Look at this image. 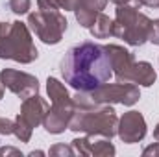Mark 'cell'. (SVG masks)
<instances>
[{"mask_svg": "<svg viewBox=\"0 0 159 157\" xmlns=\"http://www.w3.org/2000/svg\"><path fill=\"white\" fill-rule=\"evenodd\" d=\"M59 70L65 83L80 92L93 91L113 76L111 61L104 44L94 41H83L69 48L59 63Z\"/></svg>", "mask_w": 159, "mask_h": 157, "instance_id": "1", "label": "cell"}, {"mask_svg": "<svg viewBox=\"0 0 159 157\" xmlns=\"http://www.w3.org/2000/svg\"><path fill=\"white\" fill-rule=\"evenodd\" d=\"M119 117L113 105H76L72 118L69 122V129L74 133L98 135L106 139H113L117 135Z\"/></svg>", "mask_w": 159, "mask_h": 157, "instance_id": "2", "label": "cell"}, {"mask_svg": "<svg viewBox=\"0 0 159 157\" xmlns=\"http://www.w3.org/2000/svg\"><path fill=\"white\" fill-rule=\"evenodd\" d=\"M39 57L34 44L30 26L20 20L0 22V59H11L22 65H30Z\"/></svg>", "mask_w": 159, "mask_h": 157, "instance_id": "3", "label": "cell"}, {"mask_svg": "<svg viewBox=\"0 0 159 157\" xmlns=\"http://www.w3.org/2000/svg\"><path fill=\"white\" fill-rule=\"evenodd\" d=\"M28 26L44 44H59L69 22L52 0H37V9L28 13Z\"/></svg>", "mask_w": 159, "mask_h": 157, "instance_id": "4", "label": "cell"}, {"mask_svg": "<svg viewBox=\"0 0 159 157\" xmlns=\"http://www.w3.org/2000/svg\"><path fill=\"white\" fill-rule=\"evenodd\" d=\"M141 98V91L139 85L135 83H102L100 87L87 91V92H80L76 91L74 105H102V104H122V105H133L137 104Z\"/></svg>", "mask_w": 159, "mask_h": 157, "instance_id": "5", "label": "cell"}, {"mask_svg": "<svg viewBox=\"0 0 159 157\" xmlns=\"http://www.w3.org/2000/svg\"><path fill=\"white\" fill-rule=\"evenodd\" d=\"M152 19L133 6H117L113 20V35L129 46H143L148 41Z\"/></svg>", "mask_w": 159, "mask_h": 157, "instance_id": "6", "label": "cell"}, {"mask_svg": "<svg viewBox=\"0 0 159 157\" xmlns=\"http://www.w3.org/2000/svg\"><path fill=\"white\" fill-rule=\"evenodd\" d=\"M0 81L4 83L6 89H9L13 94L19 98H28L32 94L39 92V81L34 74L15 70V69H2L0 70Z\"/></svg>", "mask_w": 159, "mask_h": 157, "instance_id": "7", "label": "cell"}, {"mask_svg": "<svg viewBox=\"0 0 159 157\" xmlns=\"http://www.w3.org/2000/svg\"><path fill=\"white\" fill-rule=\"evenodd\" d=\"M104 48H106L107 57L111 61V70H113V76L117 78V81L131 83L135 63H137L133 59V54L120 44H104Z\"/></svg>", "mask_w": 159, "mask_h": 157, "instance_id": "8", "label": "cell"}, {"mask_svg": "<svg viewBox=\"0 0 159 157\" xmlns=\"http://www.w3.org/2000/svg\"><path fill=\"white\" fill-rule=\"evenodd\" d=\"M117 135L124 144H137L146 137V120L139 111H128L119 118Z\"/></svg>", "mask_w": 159, "mask_h": 157, "instance_id": "9", "label": "cell"}, {"mask_svg": "<svg viewBox=\"0 0 159 157\" xmlns=\"http://www.w3.org/2000/svg\"><path fill=\"white\" fill-rule=\"evenodd\" d=\"M74 100H65V102H52V107L48 109L46 117L43 120V128L50 135H59L65 129H69V122L74 113Z\"/></svg>", "mask_w": 159, "mask_h": 157, "instance_id": "10", "label": "cell"}, {"mask_svg": "<svg viewBox=\"0 0 159 157\" xmlns=\"http://www.w3.org/2000/svg\"><path fill=\"white\" fill-rule=\"evenodd\" d=\"M74 152L83 157H113L117 154L115 146L111 144V139L98 137V135H87L78 137L72 141Z\"/></svg>", "mask_w": 159, "mask_h": 157, "instance_id": "11", "label": "cell"}, {"mask_svg": "<svg viewBox=\"0 0 159 157\" xmlns=\"http://www.w3.org/2000/svg\"><path fill=\"white\" fill-rule=\"evenodd\" d=\"M48 109H50L48 102L43 96H39V92H37V94H32V96H28V98L22 100L20 113L17 115V118L22 120L24 124H28L30 128H37V126L43 124Z\"/></svg>", "mask_w": 159, "mask_h": 157, "instance_id": "12", "label": "cell"}, {"mask_svg": "<svg viewBox=\"0 0 159 157\" xmlns=\"http://www.w3.org/2000/svg\"><path fill=\"white\" fill-rule=\"evenodd\" d=\"M157 79L156 69L148 63V61H137L135 63V70H133V78L131 83L139 85V87H152Z\"/></svg>", "mask_w": 159, "mask_h": 157, "instance_id": "13", "label": "cell"}, {"mask_svg": "<svg viewBox=\"0 0 159 157\" xmlns=\"http://www.w3.org/2000/svg\"><path fill=\"white\" fill-rule=\"evenodd\" d=\"M89 32L94 39H107L109 35H113V19L100 13L94 20V24L89 28Z\"/></svg>", "mask_w": 159, "mask_h": 157, "instance_id": "14", "label": "cell"}, {"mask_svg": "<svg viewBox=\"0 0 159 157\" xmlns=\"http://www.w3.org/2000/svg\"><path fill=\"white\" fill-rule=\"evenodd\" d=\"M46 92L50 102H65V100H72V96L69 94L67 87L59 81L57 78H50L46 79Z\"/></svg>", "mask_w": 159, "mask_h": 157, "instance_id": "15", "label": "cell"}, {"mask_svg": "<svg viewBox=\"0 0 159 157\" xmlns=\"http://www.w3.org/2000/svg\"><path fill=\"white\" fill-rule=\"evenodd\" d=\"M7 7L15 15H26L32 7V0H7Z\"/></svg>", "mask_w": 159, "mask_h": 157, "instance_id": "16", "label": "cell"}, {"mask_svg": "<svg viewBox=\"0 0 159 157\" xmlns=\"http://www.w3.org/2000/svg\"><path fill=\"white\" fill-rule=\"evenodd\" d=\"M76 154L74 152V148H72V144L69 146V144H54L50 150H48V155L52 157H72Z\"/></svg>", "mask_w": 159, "mask_h": 157, "instance_id": "17", "label": "cell"}, {"mask_svg": "<svg viewBox=\"0 0 159 157\" xmlns=\"http://www.w3.org/2000/svg\"><path fill=\"white\" fill-rule=\"evenodd\" d=\"M13 129H15V120L0 117V135H13Z\"/></svg>", "mask_w": 159, "mask_h": 157, "instance_id": "18", "label": "cell"}, {"mask_svg": "<svg viewBox=\"0 0 159 157\" xmlns=\"http://www.w3.org/2000/svg\"><path fill=\"white\" fill-rule=\"evenodd\" d=\"M148 41H150V43H154V44H159V19H156V20H152V22H150Z\"/></svg>", "mask_w": 159, "mask_h": 157, "instance_id": "19", "label": "cell"}, {"mask_svg": "<svg viewBox=\"0 0 159 157\" xmlns=\"http://www.w3.org/2000/svg\"><path fill=\"white\" fill-rule=\"evenodd\" d=\"M52 2H54L59 9H65V11H74L80 0H52Z\"/></svg>", "mask_w": 159, "mask_h": 157, "instance_id": "20", "label": "cell"}, {"mask_svg": "<svg viewBox=\"0 0 159 157\" xmlns=\"http://www.w3.org/2000/svg\"><path fill=\"white\" fill-rule=\"evenodd\" d=\"M143 157H159V141L143 150Z\"/></svg>", "mask_w": 159, "mask_h": 157, "instance_id": "21", "label": "cell"}, {"mask_svg": "<svg viewBox=\"0 0 159 157\" xmlns=\"http://www.w3.org/2000/svg\"><path fill=\"white\" fill-rule=\"evenodd\" d=\"M0 155H13V157H22V152L17 150V148H11V146H6V148H0Z\"/></svg>", "mask_w": 159, "mask_h": 157, "instance_id": "22", "label": "cell"}, {"mask_svg": "<svg viewBox=\"0 0 159 157\" xmlns=\"http://www.w3.org/2000/svg\"><path fill=\"white\" fill-rule=\"evenodd\" d=\"M115 6H133V7H141V0H109Z\"/></svg>", "mask_w": 159, "mask_h": 157, "instance_id": "23", "label": "cell"}, {"mask_svg": "<svg viewBox=\"0 0 159 157\" xmlns=\"http://www.w3.org/2000/svg\"><path fill=\"white\" fill-rule=\"evenodd\" d=\"M141 6H146V7H159V0H141Z\"/></svg>", "mask_w": 159, "mask_h": 157, "instance_id": "24", "label": "cell"}, {"mask_svg": "<svg viewBox=\"0 0 159 157\" xmlns=\"http://www.w3.org/2000/svg\"><path fill=\"white\" fill-rule=\"evenodd\" d=\"M154 139H156V141H159V124L154 128Z\"/></svg>", "mask_w": 159, "mask_h": 157, "instance_id": "25", "label": "cell"}, {"mask_svg": "<svg viewBox=\"0 0 159 157\" xmlns=\"http://www.w3.org/2000/svg\"><path fill=\"white\" fill-rule=\"evenodd\" d=\"M4 89H6V87H4V83H2V81H0V100H2V98H4Z\"/></svg>", "mask_w": 159, "mask_h": 157, "instance_id": "26", "label": "cell"}, {"mask_svg": "<svg viewBox=\"0 0 159 157\" xmlns=\"http://www.w3.org/2000/svg\"><path fill=\"white\" fill-rule=\"evenodd\" d=\"M28 155H44V152H39V150H37V152H30V154H28Z\"/></svg>", "mask_w": 159, "mask_h": 157, "instance_id": "27", "label": "cell"}]
</instances>
